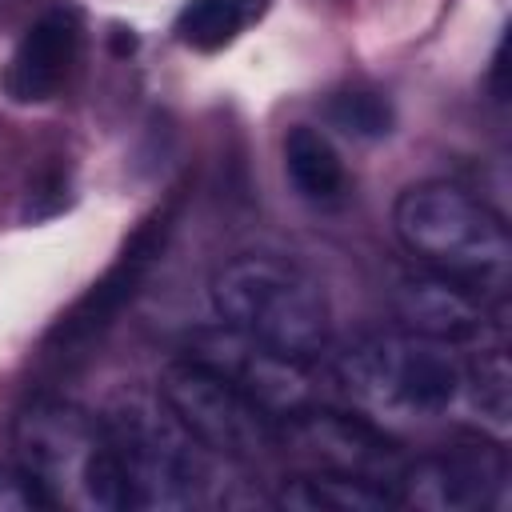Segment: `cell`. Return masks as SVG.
<instances>
[{
	"label": "cell",
	"mask_w": 512,
	"mask_h": 512,
	"mask_svg": "<svg viewBox=\"0 0 512 512\" xmlns=\"http://www.w3.org/2000/svg\"><path fill=\"white\" fill-rule=\"evenodd\" d=\"M20 468L44 488L52 508H128V476L100 416L60 396L28 400L12 420Z\"/></svg>",
	"instance_id": "obj_1"
},
{
	"label": "cell",
	"mask_w": 512,
	"mask_h": 512,
	"mask_svg": "<svg viewBox=\"0 0 512 512\" xmlns=\"http://www.w3.org/2000/svg\"><path fill=\"white\" fill-rule=\"evenodd\" d=\"M212 308L224 328L292 360H312L328 344L332 312L324 288L292 260L236 256L212 276Z\"/></svg>",
	"instance_id": "obj_2"
},
{
	"label": "cell",
	"mask_w": 512,
	"mask_h": 512,
	"mask_svg": "<svg viewBox=\"0 0 512 512\" xmlns=\"http://www.w3.org/2000/svg\"><path fill=\"white\" fill-rule=\"evenodd\" d=\"M392 224L400 244L432 272H444L476 292L504 284L512 236L504 220L468 188L424 180L396 196Z\"/></svg>",
	"instance_id": "obj_3"
},
{
	"label": "cell",
	"mask_w": 512,
	"mask_h": 512,
	"mask_svg": "<svg viewBox=\"0 0 512 512\" xmlns=\"http://www.w3.org/2000/svg\"><path fill=\"white\" fill-rule=\"evenodd\" d=\"M128 476V508H192L212 496V456L156 396H120L104 416Z\"/></svg>",
	"instance_id": "obj_4"
},
{
	"label": "cell",
	"mask_w": 512,
	"mask_h": 512,
	"mask_svg": "<svg viewBox=\"0 0 512 512\" xmlns=\"http://www.w3.org/2000/svg\"><path fill=\"white\" fill-rule=\"evenodd\" d=\"M448 348L416 332L364 336L336 356V376L376 416H440L464 392V368Z\"/></svg>",
	"instance_id": "obj_5"
},
{
	"label": "cell",
	"mask_w": 512,
	"mask_h": 512,
	"mask_svg": "<svg viewBox=\"0 0 512 512\" xmlns=\"http://www.w3.org/2000/svg\"><path fill=\"white\" fill-rule=\"evenodd\" d=\"M156 392L168 412L220 460L248 464L280 452V420L228 376L192 356L168 364Z\"/></svg>",
	"instance_id": "obj_6"
},
{
	"label": "cell",
	"mask_w": 512,
	"mask_h": 512,
	"mask_svg": "<svg viewBox=\"0 0 512 512\" xmlns=\"http://www.w3.org/2000/svg\"><path fill=\"white\" fill-rule=\"evenodd\" d=\"M168 232H172V208L152 212V216L128 236V244L120 248L116 264L48 328V336H44V356H52V360H60V364L84 356V352L120 320V312L140 296V288H144L152 264L160 260V252H164V244H168Z\"/></svg>",
	"instance_id": "obj_7"
},
{
	"label": "cell",
	"mask_w": 512,
	"mask_h": 512,
	"mask_svg": "<svg viewBox=\"0 0 512 512\" xmlns=\"http://www.w3.org/2000/svg\"><path fill=\"white\" fill-rule=\"evenodd\" d=\"M280 452L300 456L316 472L360 476L384 488H392L404 464L396 444L376 424L336 408H316V404H304L292 416H280Z\"/></svg>",
	"instance_id": "obj_8"
},
{
	"label": "cell",
	"mask_w": 512,
	"mask_h": 512,
	"mask_svg": "<svg viewBox=\"0 0 512 512\" xmlns=\"http://www.w3.org/2000/svg\"><path fill=\"white\" fill-rule=\"evenodd\" d=\"M508 480V460L496 444L464 440L444 452L400 464L392 480L396 504L428 508V512H468L488 508Z\"/></svg>",
	"instance_id": "obj_9"
},
{
	"label": "cell",
	"mask_w": 512,
	"mask_h": 512,
	"mask_svg": "<svg viewBox=\"0 0 512 512\" xmlns=\"http://www.w3.org/2000/svg\"><path fill=\"white\" fill-rule=\"evenodd\" d=\"M192 360L216 368L220 376H228L236 388H244L260 408H268L276 420L292 416L296 408L312 404V384L304 372V360L280 356L232 328L220 332H200L192 340Z\"/></svg>",
	"instance_id": "obj_10"
},
{
	"label": "cell",
	"mask_w": 512,
	"mask_h": 512,
	"mask_svg": "<svg viewBox=\"0 0 512 512\" xmlns=\"http://www.w3.org/2000/svg\"><path fill=\"white\" fill-rule=\"evenodd\" d=\"M392 304L404 332H416L440 344H472L488 332V308L480 292L432 268L404 272L392 288Z\"/></svg>",
	"instance_id": "obj_11"
},
{
	"label": "cell",
	"mask_w": 512,
	"mask_h": 512,
	"mask_svg": "<svg viewBox=\"0 0 512 512\" xmlns=\"http://www.w3.org/2000/svg\"><path fill=\"white\" fill-rule=\"evenodd\" d=\"M80 48V24L68 8H52L44 12L12 48L4 72H0V88L8 100L16 104H40L48 96H56V88L64 84L72 60Z\"/></svg>",
	"instance_id": "obj_12"
},
{
	"label": "cell",
	"mask_w": 512,
	"mask_h": 512,
	"mask_svg": "<svg viewBox=\"0 0 512 512\" xmlns=\"http://www.w3.org/2000/svg\"><path fill=\"white\" fill-rule=\"evenodd\" d=\"M272 500H276V508H288V512H384V508H396L392 488L360 480V476L316 472V468L288 476Z\"/></svg>",
	"instance_id": "obj_13"
},
{
	"label": "cell",
	"mask_w": 512,
	"mask_h": 512,
	"mask_svg": "<svg viewBox=\"0 0 512 512\" xmlns=\"http://www.w3.org/2000/svg\"><path fill=\"white\" fill-rule=\"evenodd\" d=\"M272 0H188L176 12V40L196 52H220L228 48L244 28H252Z\"/></svg>",
	"instance_id": "obj_14"
},
{
	"label": "cell",
	"mask_w": 512,
	"mask_h": 512,
	"mask_svg": "<svg viewBox=\"0 0 512 512\" xmlns=\"http://www.w3.org/2000/svg\"><path fill=\"white\" fill-rule=\"evenodd\" d=\"M284 168L300 196L308 200H336L344 192V164L324 132L296 124L284 136Z\"/></svg>",
	"instance_id": "obj_15"
},
{
	"label": "cell",
	"mask_w": 512,
	"mask_h": 512,
	"mask_svg": "<svg viewBox=\"0 0 512 512\" xmlns=\"http://www.w3.org/2000/svg\"><path fill=\"white\" fill-rule=\"evenodd\" d=\"M324 120L356 140H380L392 132V104L380 92H364V88H348L324 100Z\"/></svg>",
	"instance_id": "obj_16"
},
{
	"label": "cell",
	"mask_w": 512,
	"mask_h": 512,
	"mask_svg": "<svg viewBox=\"0 0 512 512\" xmlns=\"http://www.w3.org/2000/svg\"><path fill=\"white\" fill-rule=\"evenodd\" d=\"M464 392L472 400V408L480 416H488L492 424H508V408H512V388H508V356L500 348L480 352V360L464 372Z\"/></svg>",
	"instance_id": "obj_17"
},
{
	"label": "cell",
	"mask_w": 512,
	"mask_h": 512,
	"mask_svg": "<svg viewBox=\"0 0 512 512\" xmlns=\"http://www.w3.org/2000/svg\"><path fill=\"white\" fill-rule=\"evenodd\" d=\"M48 508L52 500L24 468L0 464V512H48Z\"/></svg>",
	"instance_id": "obj_18"
},
{
	"label": "cell",
	"mask_w": 512,
	"mask_h": 512,
	"mask_svg": "<svg viewBox=\"0 0 512 512\" xmlns=\"http://www.w3.org/2000/svg\"><path fill=\"white\" fill-rule=\"evenodd\" d=\"M504 72H508V36L496 44V56H492V88H496V96H500V100H504V92H508Z\"/></svg>",
	"instance_id": "obj_19"
},
{
	"label": "cell",
	"mask_w": 512,
	"mask_h": 512,
	"mask_svg": "<svg viewBox=\"0 0 512 512\" xmlns=\"http://www.w3.org/2000/svg\"><path fill=\"white\" fill-rule=\"evenodd\" d=\"M116 36H112V48L124 56V52H132L136 48V36H132V28H112Z\"/></svg>",
	"instance_id": "obj_20"
}]
</instances>
